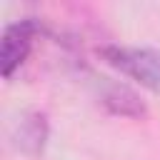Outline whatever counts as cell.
Masks as SVG:
<instances>
[{
	"label": "cell",
	"mask_w": 160,
	"mask_h": 160,
	"mask_svg": "<svg viewBox=\"0 0 160 160\" xmlns=\"http://www.w3.org/2000/svg\"><path fill=\"white\" fill-rule=\"evenodd\" d=\"M100 102L108 112L120 115V118H145V112H148L142 98L122 82H102Z\"/></svg>",
	"instance_id": "4"
},
{
	"label": "cell",
	"mask_w": 160,
	"mask_h": 160,
	"mask_svg": "<svg viewBox=\"0 0 160 160\" xmlns=\"http://www.w3.org/2000/svg\"><path fill=\"white\" fill-rule=\"evenodd\" d=\"M40 32H42V25L38 18H22L5 28L2 42H0V70H2L5 80H10L15 75V70L28 60V55L35 45V38Z\"/></svg>",
	"instance_id": "2"
},
{
	"label": "cell",
	"mask_w": 160,
	"mask_h": 160,
	"mask_svg": "<svg viewBox=\"0 0 160 160\" xmlns=\"http://www.w3.org/2000/svg\"><path fill=\"white\" fill-rule=\"evenodd\" d=\"M48 135H50L48 115L42 110H30V112H25L15 122V128H12V145H15L18 152H22L28 158H38L45 150Z\"/></svg>",
	"instance_id": "3"
},
{
	"label": "cell",
	"mask_w": 160,
	"mask_h": 160,
	"mask_svg": "<svg viewBox=\"0 0 160 160\" xmlns=\"http://www.w3.org/2000/svg\"><path fill=\"white\" fill-rule=\"evenodd\" d=\"M100 58L120 70L122 75L138 80L148 90L160 95V50L152 48H125V45H102Z\"/></svg>",
	"instance_id": "1"
}]
</instances>
